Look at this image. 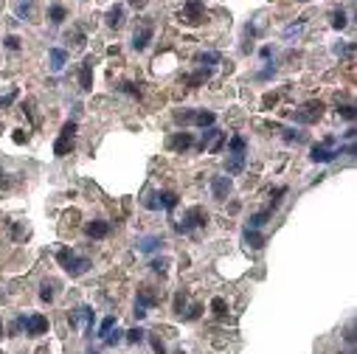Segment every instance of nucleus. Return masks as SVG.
Listing matches in <instances>:
<instances>
[{
	"label": "nucleus",
	"mask_w": 357,
	"mask_h": 354,
	"mask_svg": "<svg viewBox=\"0 0 357 354\" xmlns=\"http://www.w3.org/2000/svg\"><path fill=\"white\" fill-rule=\"evenodd\" d=\"M135 304L144 306V309H149V306H157V304H160V295H157L152 287H144V290H138V301H135Z\"/></svg>",
	"instance_id": "13"
},
{
	"label": "nucleus",
	"mask_w": 357,
	"mask_h": 354,
	"mask_svg": "<svg viewBox=\"0 0 357 354\" xmlns=\"http://www.w3.org/2000/svg\"><path fill=\"white\" fill-rule=\"evenodd\" d=\"M73 135H76V121H68L65 127H62V132H59V138H56V144H54V155H56V158H65V155H71V149H73Z\"/></svg>",
	"instance_id": "4"
},
{
	"label": "nucleus",
	"mask_w": 357,
	"mask_h": 354,
	"mask_svg": "<svg viewBox=\"0 0 357 354\" xmlns=\"http://www.w3.org/2000/svg\"><path fill=\"white\" fill-rule=\"evenodd\" d=\"M0 337H3V324H0Z\"/></svg>",
	"instance_id": "51"
},
{
	"label": "nucleus",
	"mask_w": 357,
	"mask_h": 354,
	"mask_svg": "<svg viewBox=\"0 0 357 354\" xmlns=\"http://www.w3.org/2000/svg\"><path fill=\"white\" fill-rule=\"evenodd\" d=\"M25 140V135H23V129H17V132H14V144H23Z\"/></svg>",
	"instance_id": "48"
},
{
	"label": "nucleus",
	"mask_w": 357,
	"mask_h": 354,
	"mask_svg": "<svg viewBox=\"0 0 357 354\" xmlns=\"http://www.w3.org/2000/svg\"><path fill=\"white\" fill-rule=\"evenodd\" d=\"M287 194V189H284V186H279V189H276V191H273V202H270V211H273V208H279V202H281V197H284Z\"/></svg>",
	"instance_id": "35"
},
{
	"label": "nucleus",
	"mask_w": 357,
	"mask_h": 354,
	"mask_svg": "<svg viewBox=\"0 0 357 354\" xmlns=\"http://www.w3.org/2000/svg\"><path fill=\"white\" fill-rule=\"evenodd\" d=\"M203 3H206V0H188L186 6H183V14H180L183 23H188V25L203 23V17H206V6H203Z\"/></svg>",
	"instance_id": "6"
},
{
	"label": "nucleus",
	"mask_w": 357,
	"mask_h": 354,
	"mask_svg": "<svg viewBox=\"0 0 357 354\" xmlns=\"http://www.w3.org/2000/svg\"><path fill=\"white\" fill-rule=\"evenodd\" d=\"M242 239H245V244H248V247H253V251H262V247H265V236H262L256 228H245Z\"/></svg>",
	"instance_id": "15"
},
{
	"label": "nucleus",
	"mask_w": 357,
	"mask_h": 354,
	"mask_svg": "<svg viewBox=\"0 0 357 354\" xmlns=\"http://www.w3.org/2000/svg\"><path fill=\"white\" fill-rule=\"evenodd\" d=\"M175 205H177V194H172V191H157V208L172 211Z\"/></svg>",
	"instance_id": "20"
},
{
	"label": "nucleus",
	"mask_w": 357,
	"mask_h": 354,
	"mask_svg": "<svg viewBox=\"0 0 357 354\" xmlns=\"http://www.w3.org/2000/svg\"><path fill=\"white\" fill-rule=\"evenodd\" d=\"M332 25H335V28H346V12H343V9H335V12H332Z\"/></svg>",
	"instance_id": "31"
},
{
	"label": "nucleus",
	"mask_w": 357,
	"mask_h": 354,
	"mask_svg": "<svg viewBox=\"0 0 357 354\" xmlns=\"http://www.w3.org/2000/svg\"><path fill=\"white\" fill-rule=\"evenodd\" d=\"M79 87L82 90H93V56H87L85 65L79 67Z\"/></svg>",
	"instance_id": "10"
},
{
	"label": "nucleus",
	"mask_w": 357,
	"mask_h": 354,
	"mask_svg": "<svg viewBox=\"0 0 357 354\" xmlns=\"http://www.w3.org/2000/svg\"><path fill=\"white\" fill-rule=\"evenodd\" d=\"M149 267H152V273H160V275H164V273H166V267H169V259H166V256L152 259V264H149Z\"/></svg>",
	"instance_id": "28"
},
{
	"label": "nucleus",
	"mask_w": 357,
	"mask_h": 354,
	"mask_svg": "<svg viewBox=\"0 0 357 354\" xmlns=\"http://www.w3.org/2000/svg\"><path fill=\"white\" fill-rule=\"evenodd\" d=\"M335 144H338V138H332V135L323 138L321 144H315L312 152H309V160H312V163H332V160L340 155L338 149H335Z\"/></svg>",
	"instance_id": "3"
},
{
	"label": "nucleus",
	"mask_w": 357,
	"mask_h": 354,
	"mask_svg": "<svg viewBox=\"0 0 357 354\" xmlns=\"http://www.w3.org/2000/svg\"><path fill=\"white\" fill-rule=\"evenodd\" d=\"M211 74H214L211 67H203V70H197V74H194V76H188V85H191V87L203 85V82H206V79H211Z\"/></svg>",
	"instance_id": "22"
},
{
	"label": "nucleus",
	"mask_w": 357,
	"mask_h": 354,
	"mask_svg": "<svg viewBox=\"0 0 357 354\" xmlns=\"http://www.w3.org/2000/svg\"><path fill=\"white\" fill-rule=\"evenodd\" d=\"M79 321H85V332H87V335H93V309H90V306H79L76 312L68 315V324H71L73 329L79 326Z\"/></svg>",
	"instance_id": "9"
},
{
	"label": "nucleus",
	"mask_w": 357,
	"mask_h": 354,
	"mask_svg": "<svg viewBox=\"0 0 357 354\" xmlns=\"http://www.w3.org/2000/svg\"><path fill=\"white\" fill-rule=\"evenodd\" d=\"M225 169H228V174H239L245 169V152H231L225 160Z\"/></svg>",
	"instance_id": "16"
},
{
	"label": "nucleus",
	"mask_w": 357,
	"mask_h": 354,
	"mask_svg": "<svg viewBox=\"0 0 357 354\" xmlns=\"http://www.w3.org/2000/svg\"><path fill=\"white\" fill-rule=\"evenodd\" d=\"M200 306H191V312H188V315H186V321H197V317H200Z\"/></svg>",
	"instance_id": "45"
},
{
	"label": "nucleus",
	"mask_w": 357,
	"mask_h": 354,
	"mask_svg": "<svg viewBox=\"0 0 357 354\" xmlns=\"http://www.w3.org/2000/svg\"><path fill=\"white\" fill-rule=\"evenodd\" d=\"M121 335H124V332H118V329H115V332H110V335L104 337V340H107V346H115V343L121 340Z\"/></svg>",
	"instance_id": "43"
},
{
	"label": "nucleus",
	"mask_w": 357,
	"mask_h": 354,
	"mask_svg": "<svg viewBox=\"0 0 357 354\" xmlns=\"http://www.w3.org/2000/svg\"><path fill=\"white\" fill-rule=\"evenodd\" d=\"M113 326H115V317H113V315H110V317H104V321H102V326H99V335H96V337H107L110 332H113Z\"/></svg>",
	"instance_id": "27"
},
{
	"label": "nucleus",
	"mask_w": 357,
	"mask_h": 354,
	"mask_svg": "<svg viewBox=\"0 0 357 354\" xmlns=\"http://www.w3.org/2000/svg\"><path fill=\"white\" fill-rule=\"evenodd\" d=\"M149 343H152V348H155V354H166V346H164V340H160V337L149 335Z\"/></svg>",
	"instance_id": "38"
},
{
	"label": "nucleus",
	"mask_w": 357,
	"mask_h": 354,
	"mask_svg": "<svg viewBox=\"0 0 357 354\" xmlns=\"http://www.w3.org/2000/svg\"><path fill=\"white\" fill-rule=\"evenodd\" d=\"M48 56H51V70H54V74H59L62 67H65V62H68V51L65 48H51Z\"/></svg>",
	"instance_id": "17"
},
{
	"label": "nucleus",
	"mask_w": 357,
	"mask_h": 354,
	"mask_svg": "<svg viewBox=\"0 0 357 354\" xmlns=\"http://www.w3.org/2000/svg\"><path fill=\"white\" fill-rule=\"evenodd\" d=\"M135 317H138V321H144V317H146V309H144V306L135 304Z\"/></svg>",
	"instance_id": "46"
},
{
	"label": "nucleus",
	"mask_w": 357,
	"mask_h": 354,
	"mask_svg": "<svg viewBox=\"0 0 357 354\" xmlns=\"http://www.w3.org/2000/svg\"><path fill=\"white\" fill-rule=\"evenodd\" d=\"M85 233L90 239H104L110 233V222H104V220H93V222H87L85 225Z\"/></svg>",
	"instance_id": "12"
},
{
	"label": "nucleus",
	"mask_w": 357,
	"mask_h": 354,
	"mask_svg": "<svg viewBox=\"0 0 357 354\" xmlns=\"http://www.w3.org/2000/svg\"><path fill=\"white\" fill-rule=\"evenodd\" d=\"M121 90H124V93H129V96H141L138 85H133V82H124V85H121Z\"/></svg>",
	"instance_id": "41"
},
{
	"label": "nucleus",
	"mask_w": 357,
	"mask_h": 354,
	"mask_svg": "<svg viewBox=\"0 0 357 354\" xmlns=\"http://www.w3.org/2000/svg\"><path fill=\"white\" fill-rule=\"evenodd\" d=\"M270 76H273V65H270V67H265V70H262V74H259V79H270Z\"/></svg>",
	"instance_id": "47"
},
{
	"label": "nucleus",
	"mask_w": 357,
	"mask_h": 354,
	"mask_svg": "<svg viewBox=\"0 0 357 354\" xmlns=\"http://www.w3.org/2000/svg\"><path fill=\"white\" fill-rule=\"evenodd\" d=\"M194 147V135L191 132H177L169 138V149H175V152H183V149H191Z\"/></svg>",
	"instance_id": "11"
},
{
	"label": "nucleus",
	"mask_w": 357,
	"mask_h": 354,
	"mask_svg": "<svg viewBox=\"0 0 357 354\" xmlns=\"http://www.w3.org/2000/svg\"><path fill=\"white\" fill-rule=\"evenodd\" d=\"M183 309H186V295L177 293L175 295V315H183Z\"/></svg>",
	"instance_id": "37"
},
{
	"label": "nucleus",
	"mask_w": 357,
	"mask_h": 354,
	"mask_svg": "<svg viewBox=\"0 0 357 354\" xmlns=\"http://www.w3.org/2000/svg\"><path fill=\"white\" fill-rule=\"evenodd\" d=\"M124 23V6H113L107 12V25H113V28H118V25Z\"/></svg>",
	"instance_id": "21"
},
{
	"label": "nucleus",
	"mask_w": 357,
	"mask_h": 354,
	"mask_svg": "<svg viewBox=\"0 0 357 354\" xmlns=\"http://www.w3.org/2000/svg\"><path fill=\"white\" fill-rule=\"evenodd\" d=\"M124 335H127V337H124V340H127V343H141V340H144V337H146V332H144V329H138V326H135V329L124 332Z\"/></svg>",
	"instance_id": "29"
},
{
	"label": "nucleus",
	"mask_w": 357,
	"mask_h": 354,
	"mask_svg": "<svg viewBox=\"0 0 357 354\" xmlns=\"http://www.w3.org/2000/svg\"><path fill=\"white\" fill-rule=\"evenodd\" d=\"M217 138H219V129H217V127H206V132H203V140H200V147H203V149H208Z\"/></svg>",
	"instance_id": "23"
},
{
	"label": "nucleus",
	"mask_w": 357,
	"mask_h": 354,
	"mask_svg": "<svg viewBox=\"0 0 357 354\" xmlns=\"http://www.w3.org/2000/svg\"><path fill=\"white\" fill-rule=\"evenodd\" d=\"M152 37H155V23L146 17L144 23L135 28V34H133V48L135 51H146V48H149V43H152Z\"/></svg>",
	"instance_id": "5"
},
{
	"label": "nucleus",
	"mask_w": 357,
	"mask_h": 354,
	"mask_svg": "<svg viewBox=\"0 0 357 354\" xmlns=\"http://www.w3.org/2000/svg\"><path fill=\"white\" fill-rule=\"evenodd\" d=\"M129 3H133L135 9H144V6H146V0H129Z\"/></svg>",
	"instance_id": "50"
},
{
	"label": "nucleus",
	"mask_w": 357,
	"mask_h": 354,
	"mask_svg": "<svg viewBox=\"0 0 357 354\" xmlns=\"http://www.w3.org/2000/svg\"><path fill=\"white\" fill-rule=\"evenodd\" d=\"M214 121H217V116L211 110H197L191 124H197V127H214Z\"/></svg>",
	"instance_id": "19"
},
{
	"label": "nucleus",
	"mask_w": 357,
	"mask_h": 354,
	"mask_svg": "<svg viewBox=\"0 0 357 354\" xmlns=\"http://www.w3.org/2000/svg\"><path fill=\"white\" fill-rule=\"evenodd\" d=\"M31 9H34V6H31V0H23V3L17 6V14H20V17H28Z\"/></svg>",
	"instance_id": "40"
},
{
	"label": "nucleus",
	"mask_w": 357,
	"mask_h": 354,
	"mask_svg": "<svg viewBox=\"0 0 357 354\" xmlns=\"http://www.w3.org/2000/svg\"><path fill=\"white\" fill-rule=\"evenodd\" d=\"M200 62H206V65H217L219 54H200Z\"/></svg>",
	"instance_id": "44"
},
{
	"label": "nucleus",
	"mask_w": 357,
	"mask_h": 354,
	"mask_svg": "<svg viewBox=\"0 0 357 354\" xmlns=\"http://www.w3.org/2000/svg\"><path fill=\"white\" fill-rule=\"evenodd\" d=\"M177 354H186V351H177Z\"/></svg>",
	"instance_id": "52"
},
{
	"label": "nucleus",
	"mask_w": 357,
	"mask_h": 354,
	"mask_svg": "<svg viewBox=\"0 0 357 354\" xmlns=\"http://www.w3.org/2000/svg\"><path fill=\"white\" fill-rule=\"evenodd\" d=\"M3 45H6L9 51H20V37L17 34H9V37L3 40Z\"/></svg>",
	"instance_id": "36"
},
{
	"label": "nucleus",
	"mask_w": 357,
	"mask_h": 354,
	"mask_svg": "<svg viewBox=\"0 0 357 354\" xmlns=\"http://www.w3.org/2000/svg\"><path fill=\"white\" fill-rule=\"evenodd\" d=\"M301 3H307V0H301Z\"/></svg>",
	"instance_id": "53"
},
{
	"label": "nucleus",
	"mask_w": 357,
	"mask_h": 354,
	"mask_svg": "<svg viewBox=\"0 0 357 354\" xmlns=\"http://www.w3.org/2000/svg\"><path fill=\"white\" fill-rule=\"evenodd\" d=\"M340 116H343L346 121H354V107H351V104H346V107H340Z\"/></svg>",
	"instance_id": "42"
},
{
	"label": "nucleus",
	"mask_w": 357,
	"mask_h": 354,
	"mask_svg": "<svg viewBox=\"0 0 357 354\" xmlns=\"http://www.w3.org/2000/svg\"><path fill=\"white\" fill-rule=\"evenodd\" d=\"M160 244H164L160 236H144V239H138V251L141 253H152V251H157Z\"/></svg>",
	"instance_id": "18"
},
{
	"label": "nucleus",
	"mask_w": 357,
	"mask_h": 354,
	"mask_svg": "<svg viewBox=\"0 0 357 354\" xmlns=\"http://www.w3.org/2000/svg\"><path fill=\"white\" fill-rule=\"evenodd\" d=\"M228 144L231 152H245V138L242 135H231V140H225Z\"/></svg>",
	"instance_id": "25"
},
{
	"label": "nucleus",
	"mask_w": 357,
	"mask_h": 354,
	"mask_svg": "<svg viewBox=\"0 0 357 354\" xmlns=\"http://www.w3.org/2000/svg\"><path fill=\"white\" fill-rule=\"evenodd\" d=\"M48 17H51V23H54V25H59L62 20H65V9H62V6H51Z\"/></svg>",
	"instance_id": "32"
},
{
	"label": "nucleus",
	"mask_w": 357,
	"mask_h": 354,
	"mask_svg": "<svg viewBox=\"0 0 357 354\" xmlns=\"http://www.w3.org/2000/svg\"><path fill=\"white\" fill-rule=\"evenodd\" d=\"M20 321L25 326V335H31V337H40L48 332V317L45 315H28V317H20Z\"/></svg>",
	"instance_id": "8"
},
{
	"label": "nucleus",
	"mask_w": 357,
	"mask_h": 354,
	"mask_svg": "<svg viewBox=\"0 0 357 354\" xmlns=\"http://www.w3.org/2000/svg\"><path fill=\"white\" fill-rule=\"evenodd\" d=\"M343 140H354V127H351V129H346V132H343Z\"/></svg>",
	"instance_id": "49"
},
{
	"label": "nucleus",
	"mask_w": 357,
	"mask_h": 354,
	"mask_svg": "<svg viewBox=\"0 0 357 354\" xmlns=\"http://www.w3.org/2000/svg\"><path fill=\"white\" fill-rule=\"evenodd\" d=\"M211 194L217 200H225L231 194V177H214L211 180Z\"/></svg>",
	"instance_id": "14"
},
{
	"label": "nucleus",
	"mask_w": 357,
	"mask_h": 354,
	"mask_svg": "<svg viewBox=\"0 0 357 354\" xmlns=\"http://www.w3.org/2000/svg\"><path fill=\"white\" fill-rule=\"evenodd\" d=\"M270 214H273V211H259V214H253V217L248 220V222H250L248 228H262L267 220H270Z\"/></svg>",
	"instance_id": "24"
},
{
	"label": "nucleus",
	"mask_w": 357,
	"mask_h": 354,
	"mask_svg": "<svg viewBox=\"0 0 357 354\" xmlns=\"http://www.w3.org/2000/svg\"><path fill=\"white\" fill-rule=\"evenodd\" d=\"M284 140H296V144H301V140H304V132H296V129H284Z\"/></svg>",
	"instance_id": "39"
},
{
	"label": "nucleus",
	"mask_w": 357,
	"mask_h": 354,
	"mask_svg": "<svg viewBox=\"0 0 357 354\" xmlns=\"http://www.w3.org/2000/svg\"><path fill=\"white\" fill-rule=\"evenodd\" d=\"M56 262L62 264V270H65L71 278H79V275H85L87 270H90V259H87V256H76L71 247H62V251L56 253Z\"/></svg>",
	"instance_id": "1"
},
{
	"label": "nucleus",
	"mask_w": 357,
	"mask_h": 354,
	"mask_svg": "<svg viewBox=\"0 0 357 354\" xmlns=\"http://www.w3.org/2000/svg\"><path fill=\"white\" fill-rule=\"evenodd\" d=\"M40 298L43 301H54V281H43V287H40Z\"/></svg>",
	"instance_id": "26"
},
{
	"label": "nucleus",
	"mask_w": 357,
	"mask_h": 354,
	"mask_svg": "<svg viewBox=\"0 0 357 354\" xmlns=\"http://www.w3.org/2000/svg\"><path fill=\"white\" fill-rule=\"evenodd\" d=\"M211 309H214V315H217V317H225V315H228V304H225L222 298H214V301H211Z\"/></svg>",
	"instance_id": "30"
},
{
	"label": "nucleus",
	"mask_w": 357,
	"mask_h": 354,
	"mask_svg": "<svg viewBox=\"0 0 357 354\" xmlns=\"http://www.w3.org/2000/svg\"><path fill=\"white\" fill-rule=\"evenodd\" d=\"M321 113H323V104L321 101H307L301 110L293 113V118H296L298 124H315L318 118H321Z\"/></svg>",
	"instance_id": "7"
},
{
	"label": "nucleus",
	"mask_w": 357,
	"mask_h": 354,
	"mask_svg": "<svg viewBox=\"0 0 357 354\" xmlns=\"http://www.w3.org/2000/svg\"><path fill=\"white\" fill-rule=\"evenodd\" d=\"M225 140H228V135H225V132H219V138H217V140H214L211 147H208V152H214V155H217V152H222V147H225Z\"/></svg>",
	"instance_id": "34"
},
{
	"label": "nucleus",
	"mask_w": 357,
	"mask_h": 354,
	"mask_svg": "<svg viewBox=\"0 0 357 354\" xmlns=\"http://www.w3.org/2000/svg\"><path fill=\"white\" fill-rule=\"evenodd\" d=\"M208 225V214H206V208H188L186 214H183V220L175 225L177 233H191L194 228H203Z\"/></svg>",
	"instance_id": "2"
},
{
	"label": "nucleus",
	"mask_w": 357,
	"mask_h": 354,
	"mask_svg": "<svg viewBox=\"0 0 357 354\" xmlns=\"http://www.w3.org/2000/svg\"><path fill=\"white\" fill-rule=\"evenodd\" d=\"M194 113H197V110H183V113H175V121H177V124H191V121H194Z\"/></svg>",
	"instance_id": "33"
}]
</instances>
